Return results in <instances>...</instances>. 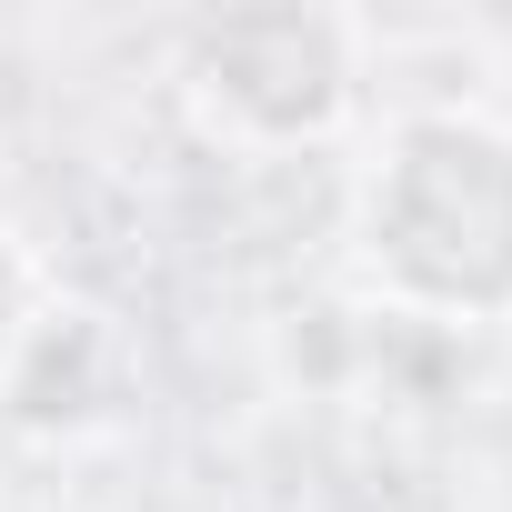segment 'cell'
Here are the masks:
<instances>
[{
	"label": "cell",
	"mask_w": 512,
	"mask_h": 512,
	"mask_svg": "<svg viewBox=\"0 0 512 512\" xmlns=\"http://www.w3.org/2000/svg\"><path fill=\"white\" fill-rule=\"evenodd\" d=\"M51 302H61V282H51V262H41V241L0 211V382H11V362L31 352V332H41Z\"/></svg>",
	"instance_id": "277c9868"
},
{
	"label": "cell",
	"mask_w": 512,
	"mask_h": 512,
	"mask_svg": "<svg viewBox=\"0 0 512 512\" xmlns=\"http://www.w3.org/2000/svg\"><path fill=\"white\" fill-rule=\"evenodd\" d=\"M342 262L392 322H512V121L482 101L382 111L342 181Z\"/></svg>",
	"instance_id": "6da1fadb"
},
{
	"label": "cell",
	"mask_w": 512,
	"mask_h": 512,
	"mask_svg": "<svg viewBox=\"0 0 512 512\" xmlns=\"http://www.w3.org/2000/svg\"><path fill=\"white\" fill-rule=\"evenodd\" d=\"M121 402H131V342H121V322L101 302L61 292L41 312L31 352L11 362V382H0V412H11L31 442H91V432L121 422Z\"/></svg>",
	"instance_id": "3957f363"
},
{
	"label": "cell",
	"mask_w": 512,
	"mask_h": 512,
	"mask_svg": "<svg viewBox=\"0 0 512 512\" xmlns=\"http://www.w3.org/2000/svg\"><path fill=\"white\" fill-rule=\"evenodd\" d=\"M372 31L322 0H262V11H211L181 31L171 91L181 121L231 161H292L362 121Z\"/></svg>",
	"instance_id": "7a4b0ae2"
}]
</instances>
